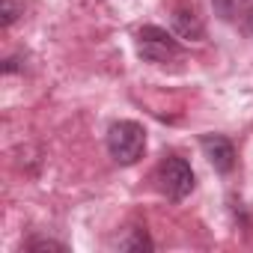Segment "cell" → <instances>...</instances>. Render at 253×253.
<instances>
[{"label": "cell", "mask_w": 253, "mask_h": 253, "mask_svg": "<svg viewBox=\"0 0 253 253\" xmlns=\"http://www.w3.org/2000/svg\"><path fill=\"white\" fill-rule=\"evenodd\" d=\"M137 54H140V60L152 63V66H167L176 57H182V45L164 27L146 24L137 30Z\"/></svg>", "instance_id": "obj_2"}, {"label": "cell", "mask_w": 253, "mask_h": 253, "mask_svg": "<svg viewBox=\"0 0 253 253\" xmlns=\"http://www.w3.org/2000/svg\"><path fill=\"white\" fill-rule=\"evenodd\" d=\"M18 15H24V0H0V24L3 27L15 24Z\"/></svg>", "instance_id": "obj_7"}, {"label": "cell", "mask_w": 253, "mask_h": 253, "mask_svg": "<svg viewBox=\"0 0 253 253\" xmlns=\"http://www.w3.org/2000/svg\"><path fill=\"white\" fill-rule=\"evenodd\" d=\"M170 24H173V33H176L179 39H188V42H203V39H206V30H203L200 15H197V9L188 6V3H179V6L173 9Z\"/></svg>", "instance_id": "obj_5"}, {"label": "cell", "mask_w": 253, "mask_h": 253, "mask_svg": "<svg viewBox=\"0 0 253 253\" xmlns=\"http://www.w3.org/2000/svg\"><path fill=\"white\" fill-rule=\"evenodd\" d=\"M244 15H247V30H250V33H253V6H250V9H247V12H244Z\"/></svg>", "instance_id": "obj_9"}, {"label": "cell", "mask_w": 253, "mask_h": 253, "mask_svg": "<svg viewBox=\"0 0 253 253\" xmlns=\"http://www.w3.org/2000/svg\"><path fill=\"white\" fill-rule=\"evenodd\" d=\"M24 247H27V250H33V253H39V250H57V253H66V244L51 241V238H30Z\"/></svg>", "instance_id": "obj_8"}, {"label": "cell", "mask_w": 253, "mask_h": 253, "mask_svg": "<svg viewBox=\"0 0 253 253\" xmlns=\"http://www.w3.org/2000/svg\"><path fill=\"white\" fill-rule=\"evenodd\" d=\"M155 182H158V191H161L167 200L179 203V200H185V197L194 191V170H191V164H188L185 158L167 155V158L158 164V170H155Z\"/></svg>", "instance_id": "obj_3"}, {"label": "cell", "mask_w": 253, "mask_h": 253, "mask_svg": "<svg viewBox=\"0 0 253 253\" xmlns=\"http://www.w3.org/2000/svg\"><path fill=\"white\" fill-rule=\"evenodd\" d=\"M107 152L116 164L131 167L146 152V128L134 119H119L107 131Z\"/></svg>", "instance_id": "obj_1"}, {"label": "cell", "mask_w": 253, "mask_h": 253, "mask_svg": "<svg viewBox=\"0 0 253 253\" xmlns=\"http://www.w3.org/2000/svg\"><path fill=\"white\" fill-rule=\"evenodd\" d=\"M200 146H203V155L209 158V164L217 173H229L235 167V146H232L229 137H223V134H203Z\"/></svg>", "instance_id": "obj_4"}, {"label": "cell", "mask_w": 253, "mask_h": 253, "mask_svg": "<svg viewBox=\"0 0 253 253\" xmlns=\"http://www.w3.org/2000/svg\"><path fill=\"white\" fill-rule=\"evenodd\" d=\"M244 6H247V0H211V9L220 21L232 24L244 15Z\"/></svg>", "instance_id": "obj_6"}]
</instances>
